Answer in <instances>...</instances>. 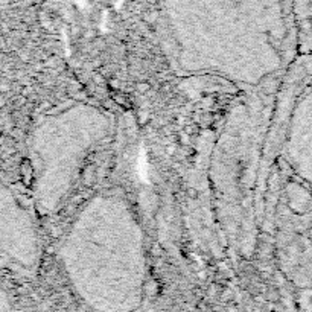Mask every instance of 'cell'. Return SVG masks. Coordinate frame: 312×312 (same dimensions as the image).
<instances>
[{
  "mask_svg": "<svg viewBox=\"0 0 312 312\" xmlns=\"http://www.w3.org/2000/svg\"><path fill=\"white\" fill-rule=\"evenodd\" d=\"M37 238L26 210L0 178V264L17 269L35 265Z\"/></svg>",
  "mask_w": 312,
  "mask_h": 312,
  "instance_id": "cell-1",
  "label": "cell"
},
{
  "mask_svg": "<svg viewBox=\"0 0 312 312\" xmlns=\"http://www.w3.org/2000/svg\"><path fill=\"white\" fill-rule=\"evenodd\" d=\"M12 303H11V296L9 292L6 291L2 279H0V311H5V309H11Z\"/></svg>",
  "mask_w": 312,
  "mask_h": 312,
  "instance_id": "cell-2",
  "label": "cell"
}]
</instances>
